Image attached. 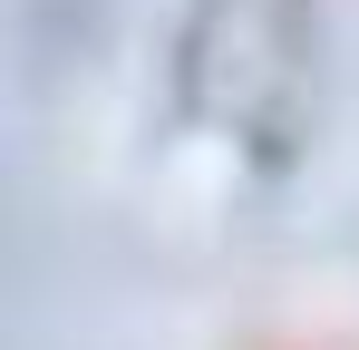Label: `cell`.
<instances>
[{"label": "cell", "mask_w": 359, "mask_h": 350, "mask_svg": "<svg viewBox=\"0 0 359 350\" xmlns=\"http://www.w3.org/2000/svg\"><path fill=\"white\" fill-rule=\"evenodd\" d=\"M252 350H359V341H252Z\"/></svg>", "instance_id": "cell-1"}]
</instances>
